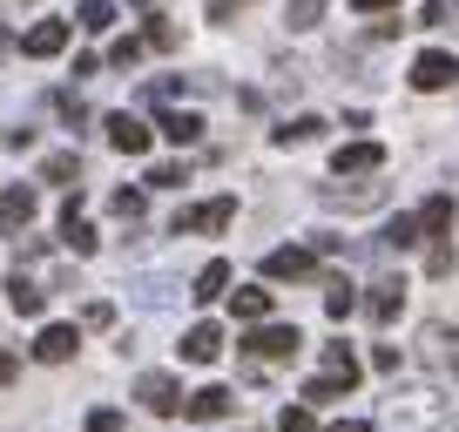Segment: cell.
<instances>
[{
  "label": "cell",
  "instance_id": "cell-1",
  "mask_svg": "<svg viewBox=\"0 0 459 432\" xmlns=\"http://www.w3.org/2000/svg\"><path fill=\"white\" fill-rule=\"evenodd\" d=\"M230 216H237V196H210L176 216V237H216V230H230Z\"/></svg>",
  "mask_w": 459,
  "mask_h": 432
},
{
  "label": "cell",
  "instance_id": "cell-2",
  "mask_svg": "<svg viewBox=\"0 0 459 432\" xmlns=\"http://www.w3.org/2000/svg\"><path fill=\"white\" fill-rule=\"evenodd\" d=\"M135 399H143V405H149L156 419H176V412H189L183 385H176L169 372H143V378H135Z\"/></svg>",
  "mask_w": 459,
  "mask_h": 432
},
{
  "label": "cell",
  "instance_id": "cell-3",
  "mask_svg": "<svg viewBox=\"0 0 459 432\" xmlns=\"http://www.w3.org/2000/svg\"><path fill=\"white\" fill-rule=\"evenodd\" d=\"M304 345V338H298V324H264V332H250L244 338V351H250V359H290V351H298Z\"/></svg>",
  "mask_w": 459,
  "mask_h": 432
},
{
  "label": "cell",
  "instance_id": "cell-4",
  "mask_svg": "<svg viewBox=\"0 0 459 432\" xmlns=\"http://www.w3.org/2000/svg\"><path fill=\"white\" fill-rule=\"evenodd\" d=\"M74 351H82V332H74V324H41V338H34V359L41 365H68Z\"/></svg>",
  "mask_w": 459,
  "mask_h": 432
},
{
  "label": "cell",
  "instance_id": "cell-5",
  "mask_svg": "<svg viewBox=\"0 0 459 432\" xmlns=\"http://www.w3.org/2000/svg\"><path fill=\"white\" fill-rule=\"evenodd\" d=\"M68 34H74V21H41V28L21 34V55L48 61V55H61V48H68Z\"/></svg>",
  "mask_w": 459,
  "mask_h": 432
},
{
  "label": "cell",
  "instance_id": "cell-6",
  "mask_svg": "<svg viewBox=\"0 0 459 432\" xmlns=\"http://www.w3.org/2000/svg\"><path fill=\"white\" fill-rule=\"evenodd\" d=\"M331 169L338 176H372V169H385V149L378 143H344L338 156H331Z\"/></svg>",
  "mask_w": 459,
  "mask_h": 432
},
{
  "label": "cell",
  "instance_id": "cell-7",
  "mask_svg": "<svg viewBox=\"0 0 459 432\" xmlns=\"http://www.w3.org/2000/svg\"><path fill=\"white\" fill-rule=\"evenodd\" d=\"M459 82V61L453 55H419L412 61V88H426V95H432V88H453Z\"/></svg>",
  "mask_w": 459,
  "mask_h": 432
},
{
  "label": "cell",
  "instance_id": "cell-8",
  "mask_svg": "<svg viewBox=\"0 0 459 432\" xmlns=\"http://www.w3.org/2000/svg\"><path fill=\"white\" fill-rule=\"evenodd\" d=\"M311 271H317L311 250H271V257H264V277H277V284H298V277H311Z\"/></svg>",
  "mask_w": 459,
  "mask_h": 432
},
{
  "label": "cell",
  "instance_id": "cell-9",
  "mask_svg": "<svg viewBox=\"0 0 459 432\" xmlns=\"http://www.w3.org/2000/svg\"><path fill=\"white\" fill-rule=\"evenodd\" d=\"M34 210H41V196H34L28 183H21V189H7V196H0V230H28V223H34Z\"/></svg>",
  "mask_w": 459,
  "mask_h": 432
},
{
  "label": "cell",
  "instance_id": "cell-10",
  "mask_svg": "<svg viewBox=\"0 0 459 432\" xmlns=\"http://www.w3.org/2000/svg\"><path fill=\"white\" fill-rule=\"evenodd\" d=\"M108 143L122 149V156H149V122H135V116H108Z\"/></svg>",
  "mask_w": 459,
  "mask_h": 432
},
{
  "label": "cell",
  "instance_id": "cell-11",
  "mask_svg": "<svg viewBox=\"0 0 459 432\" xmlns=\"http://www.w3.org/2000/svg\"><path fill=\"white\" fill-rule=\"evenodd\" d=\"M176 351H183L189 365H210L216 351H223V332H216V324H189V332H183V345H176Z\"/></svg>",
  "mask_w": 459,
  "mask_h": 432
},
{
  "label": "cell",
  "instance_id": "cell-12",
  "mask_svg": "<svg viewBox=\"0 0 459 432\" xmlns=\"http://www.w3.org/2000/svg\"><path fill=\"white\" fill-rule=\"evenodd\" d=\"M41 304H48V290L41 284H28V277H7V311H14V317H41Z\"/></svg>",
  "mask_w": 459,
  "mask_h": 432
},
{
  "label": "cell",
  "instance_id": "cell-13",
  "mask_svg": "<svg viewBox=\"0 0 459 432\" xmlns=\"http://www.w3.org/2000/svg\"><path fill=\"white\" fill-rule=\"evenodd\" d=\"M223 290H230V264H223V257H210V264L196 271V290H189V298H196V304H216Z\"/></svg>",
  "mask_w": 459,
  "mask_h": 432
},
{
  "label": "cell",
  "instance_id": "cell-14",
  "mask_svg": "<svg viewBox=\"0 0 459 432\" xmlns=\"http://www.w3.org/2000/svg\"><path fill=\"white\" fill-rule=\"evenodd\" d=\"M405 311V284H399V277H385V284H372V317H378V324H392V317H399Z\"/></svg>",
  "mask_w": 459,
  "mask_h": 432
},
{
  "label": "cell",
  "instance_id": "cell-15",
  "mask_svg": "<svg viewBox=\"0 0 459 432\" xmlns=\"http://www.w3.org/2000/svg\"><path fill=\"white\" fill-rule=\"evenodd\" d=\"M169 143H196L203 135V116H189V108H162V122H156Z\"/></svg>",
  "mask_w": 459,
  "mask_h": 432
},
{
  "label": "cell",
  "instance_id": "cell-16",
  "mask_svg": "<svg viewBox=\"0 0 459 432\" xmlns=\"http://www.w3.org/2000/svg\"><path fill=\"white\" fill-rule=\"evenodd\" d=\"M41 176H48V183H61V189L74 196V183H82V156H74V149H61V156L41 162Z\"/></svg>",
  "mask_w": 459,
  "mask_h": 432
},
{
  "label": "cell",
  "instance_id": "cell-17",
  "mask_svg": "<svg viewBox=\"0 0 459 432\" xmlns=\"http://www.w3.org/2000/svg\"><path fill=\"white\" fill-rule=\"evenodd\" d=\"M325 378H338L344 392L359 385V359H351V345H325Z\"/></svg>",
  "mask_w": 459,
  "mask_h": 432
},
{
  "label": "cell",
  "instance_id": "cell-18",
  "mask_svg": "<svg viewBox=\"0 0 459 432\" xmlns=\"http://www.w3.org/2000/svg\"><path fill=\"white\" fill-rule=\"evenodd\" d=\"M223 412H230V392H223V385L189 392V419H203V426H210V419H223Z\"/></svg>",
  "mask_w": 459,
  "mask_h": 432
},
{
  "label": "cell",
  "instance_id": "cell-19",
  "mask_svg": "<svg viewBox=\"0 0 459 432\" xmlns=\"http://www.w3.org/2000/svg\"><path fill=\"white\" fill-rule=\"evenodd\" d=\"M419 230H426V237H446V230H453V196H432L426 210H419Z\"/></svg>",
  "mask_w": 459,
  "mask_h": 432
},
{
  "label": "cell",
  "instance_id": "cell-20",
  "mask_svg": "<svg viewBox=\"0 0 459 432\" xmlns=\"http://www.w3.org/2000/svg\"><path fill=\"white\" fill-rule=\"evenodd\" d=\"M74 28H88V34L115 28V7H108V0H82V7H74Z\"/></svg>",
  "mask_w": 459,
  "mask_h": 432
},
{
  "label": "cell",
  "instance_id": "cell-21",
  "mask_svg": "<svg viewBox=\"0 0 459 432\" xmlns=\"http://www.w3.org/2000/svg\"><path fill=\"white\" fill-rule=\"evenodd\" d=\"M230 304H237V317H250V324H257V317H271V290H264V284L237 290V298H230Z\"/></svg>",
  "mask_w": 459,
  "mask_h": 432
},
{
  "label": "cell",
  "instance_id": "cell-22",
  "mask_svg": "<svg viewBox=\"0 0 459 432\" xmlns=\"http://www.w3.org/2000/svg\"><path fill=\"white\" fill-rule=\"evenodd\" d=\"M419 244V216H392L385 223V250H412Z\"/></svg>",
  "mask_w": 459,
  "mask_h": 432
},
{
  "label": "cell",
  "instance_id": "cell-23",
  "mask_svg": "<svg viewBox=\"0 0 459 432\" xmlns=\"http://www.w3.org/2000/svg\"><path fill=\"white\" fill-rule=\"evenodd\" d=\"M325 311H331V317H351V311H359V298H351V284H344V277H331V284H325Z\"/></svg>",
  "mask_w": 459,
  "mask_h": 432
},
{
  "label": "cell",
  "instance_id": "cell-24",
  "mask_svg": "<svg viewBox=\"0 0 459 432\" xmlns=\"http://www.w3.org/2000/svg\"><path fill=\"white\" fill-rule=\"evenodd\" d=\"M311 135H325V122H317V116H298V122H284V129H277V143H311Z\"/></svg>",
  "mask_w": 459,
  "mask_h": 432
},
{
  "label": "cell",
  "instance_id": "cell-25",
  "mask_svg": "<svg viewBox=\"0 0 459 432\" xmlns=\"http://www.w3.org/2000/svg\"><path fill=\"white\" fill-rule=\"evenodd\" d=\"M317 14H325V0H290V28H317Z\"/></svg>",
  "mask_w": 459,
  "mask_h": 432
},
{
  "label": "cell",
  "instance_id": "cell-26",
  "mask_svg": "<svg viewBox=\"0 0 459 432\" xmlns=\"http://www.w3.org/2000/svg\"><path fill=\"white\" fill-rule=\"evenodd\" d=\"M135 61H143V41H135V34H129V41H115V48H108V68H135Z\"/></svg>",
  "mask_w": 459,
  "mask_h": 432
},
{
  "label": "cell",
  "instance_id": "cell-27",
  "mask_svg": "<svg viewBox=\"0 0 459 432\" xmlns=\"http://www.w3.org/2000/svg\"><path fill=\"white\" fill-rule=\"evenodd\" d=\"M304 399H311V405H325V399H344V385H338V378H325V372H317L311 385H304Z\"/></svg>",
  "mask_w": 459,
  "mask_h": 432
},
{
  "label": "cell",
  "instance_id": "cell-28",
  "mask_svg": "<svg viewBox=\"0 0 459 432\" xmlns=\"http://www.w3.org/2000/svg\"><path fill=\"white\" fill-rule=\"evenodd\" d=\"M183 183V162H156V169H149V189H176Z\"/></svg>",
  "mask_w": 459,
  "mask_h": 432
},
{
  "label": "cell",
  "instance_id": "cell-29",
  "mask_svg": "<svg viewBox=\"0 0 459 432\" xmlns=\"http://www.w3.org/2000/svg\"><path fill=\"white\" fill-rule=\"evenodd\" d=\"M88 432H129V426H122V412H108V405H95V412H88Z\"/></svg>",
  "mask_w": 459,
  "mask_h": 432
},
{
  "label": "cell",
  "instance_id": "cell-30",
  "mask_svg": "<svg viewBox=\"0 0 459 432\" xmlns=\"http://www.w3.org/2000/svg\"><path fill=\"white\" fill-rule=\"evenodd\" d=\"M277 432H317V419H311V412H304V405H290V412H284V419H277Z\"/></svg>",
  "mask_w": 459,
  "mask_h": 432
},
{
  "label": "cell",
  "instance_id": "cell-31",
  "mask_svg": "<svg viewBox=\"0 0 459 432\" xmlns=\"http://www.w3.org/2000/svg\"><path fill=\"white\" fill-rule=\"evenodd\" d=\"M115 216H129V223H135V216H143V189H115Z\"/></svg>",
  "mask_w": 459,
  "mask_h": 432
},
{
  "label": "cell",
  "instance_id": "cell-32",
  "mask_svg": "<svg viewBox=\"0 0 459 432\" xmlns=\"http://www.w3.org/2000/svg\"><path fill=\"white\" fill-rule=\"evenodd\" d=\"M82 324H88V332H101V324H115V304H101V298H95V304H88V311H82Z\"/></svg>",
  "mask_w": 459,
  "mask_h": 432
},
{
  "label": "cell",
  "instance_id": "cell-33",
  "mask_svg": "<svg viewBox=\"0 0 459 432\" xmlns=\"http://www.w3.org/2000/svg\"><path fill=\"white\" fill-rule=\"evenodd\" d=\"M149 48H176V28H169V21H162V14L149 21Z\"/></svg>",
  "mask_w": 459,
  "mask_h": 432
},
{
  "label": "cell",
  "instance_id": "cell-34",
  "mask_svg": "<svg viewBox=\"0 0 459 432\" xmlns=\"http://www.w3.org/2000/svg\"><path fill=\"white\" fill-rule=\"evenodd\" d=\"M426 271H432V277H446V271H453V250H446V244H432V257H426Z\"/></svg>",
  "mask_w": 459,
  "mask_h": 432
},
{
  "label": "cell",
  "instance_id": "cell-35",
  "mask_svg": "<svg viewBox=\"0 0 459 432\" xmlns=\"http://www.w3.org/2000/svg\"><path fill=\"white\" fill-rule=\"evenodd\" d=\"M351 7H359V14H392L399 0H351Z\"/></svg>",
  "mask_w": 459,
  "mask_h": 432
},
{
  "label": "cell",
  "instance_id": "cell-36",
  "mask_svg": "<svg viewBox=\"0 0 459 432\" xmlns=\"http://www.w3.org/2000/svg\"><path fill=\"white\" fill-rule=\"evenodd\" d=\"M14 372H21V359H14V351H0V385H7Z\"/></svg>",
  "mask_w": 459,
  "mask_h": 432
},
{
  "label": "cell",
  "instance_id": "cell-37",
  "mask_svg": "<svg viewBox=\"0 0 459 432\" xmlns=\"http://www.w3.org/2000/svg\"><path fill=\"white\" fill-rule=\"evenodd\" d=\"M331 432H372V426H365V419H338Z\"/></svg>",
  "mask_w": 459,
  "mask_h": 432
},
{
  "label": "cell",
  "instance_id": "cell-38",
  "mask_svg": "<svg viewBox=\"0 0 459 432\" xmlns=\"http://www.w3.org/2000/svg\"><path fill=\"white\" fill-rule=\"evenodd\" d=\"M135 7H156V0H135Z\"/></svg>",
  "mask_w": 459,
  "mask_h": 432
}]
</instances>
